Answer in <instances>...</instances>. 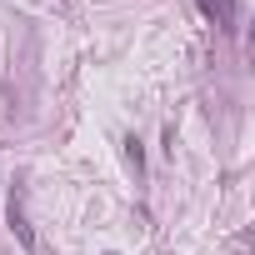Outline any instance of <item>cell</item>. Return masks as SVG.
I'll use <instances>...</instances> for the list:
<instances>
[{"mask_svg": "<svg viewBox=\"0 0 255 255\" xmlns=\"http://www.w3.org/2000/svg\"><path fill=\"white\" fill-rule=\"evenodd\" d=\"M5 220H10V230H15L20 250H30V245H35V235H30V220H25V205H20V195H10V205H5Z\"/></svg>", "mask_w": 255, "mask_h": 255, "instance_id": "obj_1", "label": "cell"}, {"mask_svg": "<svg viewBox=\"0 0 255 255\" xmlns=\"http://www.w3.org/2000/svg\"><path fill=\"white\" fill-rule=\"evenodd\" d=\"M200 10H205L215 25H230V20H235V0H200Z\"/></svg>", "mask_w": 255, "mask_h": 255, "instance_id": "obj_2", "label": "cell"}, {"mask_svg": "<svg viewBox=\"0 0 255 255\" xmlns=\"http://www.w3.org/2000/svg\"><path fill=\"white\" fill-rule=\"evenodd\" d=\"M125 160H130V170H135V175L145 170V150H140V140H125Z\"/></svg>", "mask_w": 255, "mask_h": 255, "instance_id": "obj_3", "label": "cell"}]
</instances>
